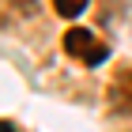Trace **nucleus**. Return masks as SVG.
<instances>
[{"mask_svg": "<svg viewBox=\"0 0 132 132\" xmlns=\"http://www.w3.org/2000/svg\"><path fill=\"white\" fill-rule=\"evenodd\" d=\"M64 49H68L72 57H79L83 64H91V68H94V64H102L106 57H110V49H106V45H102L91 30H83V27H76V30L64 34Z\"/></svg>", "mask_w": 132, "mask_h": 132, "instance_id": "1", "label": "nucleus"}, {"mask_svg": "<svg viewBox=\"0 0 132 132\" xmlns=\"http://www.w3.org/2000/svg\"><path fill=\"white\" fill-rule=\"evenodd\" d=\"M110 102L117 113H132V72H121L117 76V83H113L110 91Z\"/></svg>", "mask_w": 132, "mask_h": 132, "instance_id": "2", "label": "nucleus"}, {"mask_svg": "<svg viewBox=\"0 0 132 132\" xmlns=\"http://www.w3.org/2000/svg\"><path fill=\"white\" fill-rule=\"evenodd\" d=\"M53 8H57V15H64V19H76V15L87 8V0H53Z\"/></svg>", "mask_w": 132, "mask_h": 132, "instance_id": "3", "label": "nucleus"}]
</instances>
